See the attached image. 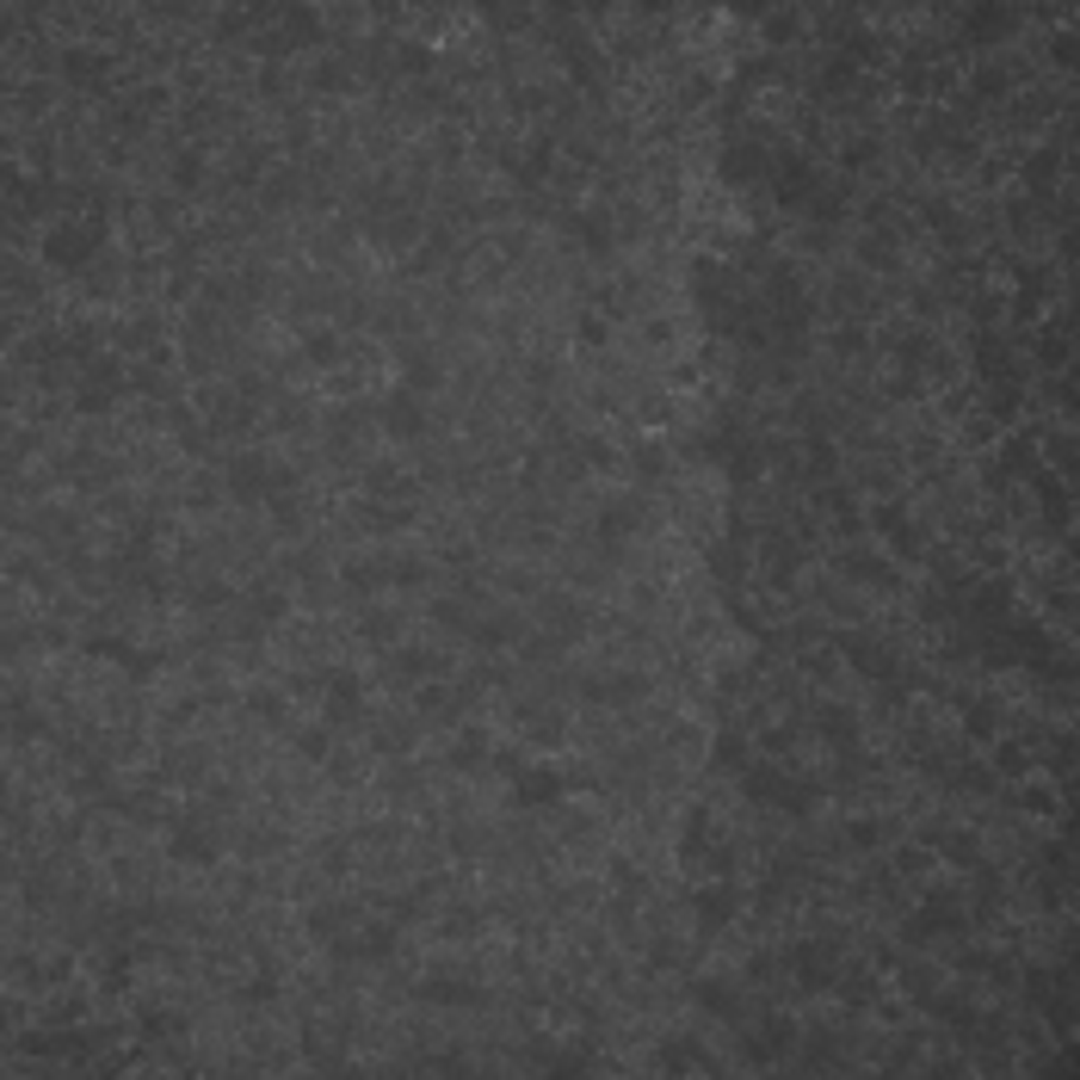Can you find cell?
<instances>
[{
	"instance_id": "7402d4cb",
	"label": "cell",
	"mask_w": 1080,
	"mask_h": 1080,
	"mask_svg": "<svg viewBox=\"0 0 1080 1080\" xmlns=\"http://www.w3.org/2000/svg\"><path fill=\"white\" fill-rule=\"evenodd\" d=\"M241 698H247V710H253L260 722H272V729H285L290 722V698L285 692H272V685H247Z\"/></svg>"
},
{
	"instance_id": "7a4b0ae2",
	"label": "cell",
	"mask_w": 1080,
	"mask_h": 1080,
	"mask_svg": "<svg viewBox=\"0 0 1080 1080\" xmlns=\"http://www.w3.org/2000/svg\"><path fill=\"white\" fill-rule=\"evenodd\" d=\"M377 426H383V438H396V445H420L433 420H426L414 389H389V396L377 401Z\"/></svg>"
},
{
	"instance_id": "8fae6325",
	"label": "cell",
	"mask_w": 1080,
	"mask_h": 1080,
	"mask_svg": "<svg viewBox=\"0 0 1080 1080\" xmlns=\"http://www.w3.org/2000/svg\"><path fill=\"white\" fill-rule=\"evenodd\" d=\"M346 352H352V340L340 327H309L303 334V364H315V371H340Z\"/></svg>"
},
{
	"instance_id": "44dd1931",
	"label": "cell",
	"mask_w": 1080,
	"mask_h": 1080,
	"mask_svg": "<svg viewBox=\"0 0 1080 1080\" xmlns=\"http://www.w3.org/2000/svg\"><path fill=\"white\" fill-rule=\"evenodd\" d=\"M803 25H809L803 13H766V20H759V38H766V57H778V50H791V44L803 38Z\"/></svg>"
},
{
	"instance_id": "277c9868",
	"label": "cell",
	"mask_w": 1080,
	"mask_h": 1080,
	"mask_svg": "<svg viewBox=\"0 0 1080 1080\" xmlns=\"http://www.w3.org/2000/svg\"><path fill=\"white\" fill-rule=\"evenodd\" d=\"M569 796V772H556V766H519L512 772V803L519 809H556Z\"/></svg>"
},
{
	"instance_id": "8992f818",
	"label": "cell",
	"mask_w": 1080,
	"mask_h": 1080,
	"mask_svg": "<svg viewBox=\"0 0 1080 1080\" xmlns=\"http://www.w3.org/2000/svg\"><path fill=\"white\" fill-rule=\"evenodd\" d=\"M57 75L69 80V87H105V75H112V50H94V44H62L57 50Z\"/></svg>"
},
{
	"instance_id": "8d00e7d4",
	"label": "cell",
	"mask_w": 1080,
	"mask_h": 1080,
	"mask_svg": "<svg viewBox=\"0 0 1080 1080\" xmlns=\"http://www.w3.org/2000/svg\"><path fill=\"white\" fill-rule=\"evenodd\" d=\"M359 636H371V643H389V636H401V611H364V618H359Z\"/></svg>"
},
{
	"instance_id": "9a60e30c",
	"label": "cell",
	"mask_w": 1080,
	"mask_h": 1080,
	"mask_svg": "<svg viewBox=\"0 0 1080 1080\" xmlns=\"http://www.w3.org/2000/svg\"><path fill=\"white\" fill-rule=\"evenodd\" d=\"M1013 25H1019V13H1006V7H969V13H964L969 44H1001Z\"/></svg>"
},
{
	"instance_id": "603a6c76",
	"label": "cell",
	"mask_w": 1080,
	"mask_h": 1080,
	"mask_svg": "<svg viewBox=\"0 0 1080 1080\" xmlns=\"http://www.w3.org/2000/svg\"><path fill=\"white\" fill-rule=\"evenodd\" d=\"M877 161H883V142H877V136H853V142H840V179L871 173Z\"/></svg>"
},
{
	"instance_id": "30bf717a",
	"label": "cell",
	"mask_w": 1080,
	"mask_h": 1080,
	"mask_svg": "<svg viewBox=\"0 0 1080 1080\" xmlns=\"http://www.w3.org/2000/svg\"><path fill=\"white\" fill-rule=\"evenodd\" d=\"M735 778H741V796H747V803H759V809H778V803H784V791H791V778L778 772V766H759V759H747Z\"/></svg>"
},
{
	"instance_id": "4dcf8cb0",
	"label": "cell",
	"mask_w": 1080,
	"mask_h": 1080,
	"mask_svg": "<svg viewBox=\"0 0 1080 1080\" xmlns=\"http://www.w3.org/2000/svg\"><path fill=\"white\" fill-rule=\"evenodd\" d=\"M297 754H303L309 766H327V759H334V729H327V722H309L303 735H297Z\"/></svg>"
},
{
	"instance_id": "836d02e7",
	"label": "cell",
	"mask_w": 1080,
	"mask_h": 1080,
	"mask_svg": "<svg viewBox=\"0 0 1080 1080\" xmlns=\"http://www.w3.org/2000/svg\"><path fill=\"white\" fill-rule=\"evenodd\" d=\"M309 87H315V94H346V87H352V75H346V62L327 57V62H315V69H309Z\"/></svg>"
},
{
	"instance_id": "e575fe53",
	"label": "cell",
	"mask_w": 1080,
	"mask_h": 1080,
	"mask_svg": "<svg viewBox=\"0 0 1080 1080\" xmlns=\"http://www.w3.org/2000/svg\"><path fill=\"white\" fill-rule=\"evenodd\" d=\"M112 401H117V389H105V383H80L75 389V414H112Z\"/></svg>"
},
{
	"instance_id": "4fadbf2b",
	"label": "cell",
	"mask_w": 1080,
	"mask_h": 1080,
	"mask_svg": "<svg viewBox=\"0 0 1080 1080\" xmlns=\"http://www.w3.org/2000/svg\"><path fill=\"white\" fill-rule=\"evenodd\" d=\"M241 618H253V624H285V618H290V593H285V587H272V581L247 587Z\"/></svg>"
},
{
	"instance_id": "ab89813d",
	"label": "cell",
	"mask_w": 1080,
	"mask_h": 1080,
	"mask_svg": "<svg viewBox=\"0 0 1080 1080\" xmlns=\"http://www.w3.org/2000/svg\"><path fill=\"white\" fill-rule=\"evenodd\" d=\"M927 865H932V846H902L895 853V871L902 877H927Z\"/></svg>"
},
{
	"instance_id": "ffe728a7",
	"label": "cell",
	"mask_w": 1080,
	"mask_h": 1080,
	"mask_svg": "<svg viewBox=\"0 0 1080 1080\" xmlns=\"http://www.w3.org/2000/svg\"><path fill=\"white\" fill-rule=\"evenodd\" d=\"M624 463H630L636 475H643V482H661V475L673 470V457H667V445H661V438H636V445L624 451Z\"/></svg>"
},
{
	"instance_id": "5b68a950",
	"label": "cell",
	"mask_w": 1080,
	"mask_h": 1080,
	"mask_svg": "<svg viewBox=\"0 0 1080 1080\" xmlns=\"http://www.w3.org/2000/svg\"><path fill=\"white\" fill-rule=\"evenodd\" d=\"M223 488L228 500H272V463L260 451H235L223 463Z\"/></svg>"
},
{
	"instance_id": "cb8c5ba5",
	"label": "cell",
	"mask_w": 1080,
	"mask_h": 1080,
	"mask_svg": "<svg viewBox=\"0 0 1080 1080\" xmlns=\"http://www.w3.org/2000/svg\"><path fill=\"white\" fill-rule=\"evenodd\" d=\"M167 179H173V191H198L204 186V149H173Z\"/></svg>"
},
{
	"instance_id": "484cf974",
	"label": "cell",
	"mask_w": 1080,
	"mask_h": 1080,
	"mask_svg": "<svg viewBox=\"0 0 1080 1080\" xmlns=\"http://www.w3.org/2000/svg\"><path fill=\"white\" fill-rule=\"evenodd\" d=\"M853 260H858V272H895V260H902V253H895L890 235H865Z\"/></svg>"
},
{
	"instance_id": "52a82bcc",
	"label": "cell",
	"mask_w": 1080,
	"mask_h": 1080,
	"mask_svg": "<svg viewBox=\"0 0 1080 1080\" xmlns=\"http://www.w3.org/2000/svg\"><path fill=\"white\" fill-rule=\"evenodd\" d=\"M692 1001H698L704 1013H717L722 1025H741V1019H747V994H741L735 982H722V976H704V982H692Z\"/></svg>"
},
{
	"instance_id": "2e32d148",
	"label": "cell",
	"mask_w": 1080,
	"mask_h": 1080,
	"mask_svg": "<svg viewBox=\"0 0 1080 1080\" xmlns=\"http://www.w3.org/2000/svg\"><path fill=\"white\" fill-rule=\"evenodd\" d=\"M167 858H179V865H216V840L204 834V828H191V821H179L167 840Z\"/></svg>"
},
{
	"instance_id": "f546056e",
	"label": "cell",
	"mask_w": 1080,
	"mask_h": 1080,
	"mask_svg": "<svg viewBox=\"0 0 1080 1080\" xmlns=\"http://www.w3.org/2000/svg\"><path fill=\"white\" fill-rule=\"evenodd\" d=\"M969 562H976V574H1006L1013 550H1006L1001 537H976V544H969Z\"/></svg>"
},
{
	"instance_id": "ac0fdd59",
	"label": "cell",
	"mask_w": 1080,
	"mask_h": 1080,
	"mask_svg": "<svg viewBox=\"0 0 1080 1080\" xmlns=\"http://www.w3.org/2000/svg\"><path fill=\"white\" fill-rule=\"evenodd\" d=\"M414 994L420 1001H433V1006H482V994H475L470 982H457V976H426Z\"/></svg>"
},
{
	"instance_id": "74e56055",
	"label": "cell",
	"mask_w": 1080,
	"mask_h": 1080,
	"mask_svg": "<svg viewBox=\"0 0 1080 1080\" xmlns=\"http://www.w3.org/2000/svg\"><path fill=\"white\" fill-rule=\"evenodd\" d=\"M865 346H871L865 322H840L834 327V352H840V359H865Z\"/></svg>"
},
{
	"instance_id": "1f68e13d",
	"label": "cell",
	"mask_w": 1080,
	"mask_h": 1080,
	"mask_svg": "<svg viewBox=\"0 0 1080 1080\" xmlns=\"http://www.w3.org/2000/svg\"><path fill=\"white\" fill-rule=\"evenodd\" d=\"M322 38V13H309V7H297V13H285V44L297 50V44H315Z\"/></svg>"
},
{
	"instance_id": "83f0119b",
	"label": "cell",
	"mask_w": 1080,
	"mask_h": 1080,
	"mask_svg": "<svg viewBox=\"0 0 1080 1080\" xmlns=\"http://www.w3.org/2000/svg\"><path fill=\"white\" fill-rule=\"evenodd\" d=\"M710 759H717V772H729V778H735L741 766L754 759V754H747V735H735V729H722V735H717V747H710Z\"/></svg>"
},
{
	"instance_id": "5bb4252c",
	"label": "cell",
	"mask_w": 1080,
	"mask_h": 1080,
	"mask_svg": "<svg viewBox=\"0 0 1080 1080\" xmlns=\"http://www.w3.org/2000/svg\"><path fill=\"white\" fill-rule=\"evenodd\" d=\"M988 747H994V766H988L994 778H1013V784H1019V778L1038 772V747H1031V741H988Z\"/></svg>"
},
{
	"instance_id": "d6a6232c",
	"label": "cell",
	"mask_w": 1080,
	"mask_h": 1080,
	"mask_svg": "<svg viewBox=\"0 0 1080 1080\" xmlns=\"http://www.w3.org/2000/svg\"><path fill=\"white\" fill-rule=\"evenodd\" d=\"M574 340L587 346V352H606V346H611V322L587 309V315H574Z\"/></svg>"
},
{
	"instance_id": "3957f363",
	"label": "cell",
	"mask_w": 1080,
	"mask_h": 1080,
	"mask_svg": "<svg viewBox=\"0 0 1080 1080\" xmlns=\"http://www.w3.org/2000/svg\"><path fill=\"white\" fill-rule=\"evenodd\" d=\"M692 914H698V939H722L741 920V890L735 883H704V890H692Z\"/></svg>"
},
{
	"instance_id": "e0dca14e",
	"label": "cell",
	"mask_w": 1080,
	"mask_h": 1080,
	"mask_svg": "<svg viewBox=\"0 0 1080 1080\" xmlns=\"http://www.w3.org/2000/svg\"><path fill=\"white\" fill-rule=\"evenodd\" d=\"M389 667H396V673H408V680H420V685L445 680V655H438V648H420V643L396 648V655H389Z\"/></svg>"
},
{
	"instance_id": "d4e9b609",
	"label": "cell",
	"mask_w": 1080,
	"mask_h": 1080,
	"mask_svg": "<svg viewBox=\"0 0 1080 1080\" xmlns=\"http://www.w3.org/2000/svg\"><path fill=\"white\" fill-rule=\"evenodd\" d=\"M401 69L408 80H426L438 69V57H433V44H420V38H408V44H396V57H389Z\"/></svg>"
},
{
	"instance_id": "6da1fadb",
	"label": "cell",
	"mask_w": 1080,
	"mask_h": 1080,
	"mask_svg": "<svg viewBox=\"0 0 1080 1080\" xmlns=\"http://www.w3.org/2000/svg\"><path fill=\"white\" fill-rule=\"evenodd\" d=\"M99 241H105V235H99L87 216H80V223H75V216H57V223L44 228L38 253H44V265H57V272H87V265H94V253H99Z\"/></svg>"
},
{
	"instance_id": "f35d334b",
	"label": "cell",
	"mask_w": 1080,
	"mask_h": 1080,
	"mask_svg": "<svg viewBox=\"0 0 1080 1080\" xmlns=\"http://www.w3.org/2000/svg\"><path fill=\"white\" fill-rule=\"evenodd\" d=\"M759 747H766V754H772V759H784V754H791V747H796V722H772V729H766V735H759Z\"/></svg>"
},
{
	"instance_id": "ba28073f",
	"label": "cell",
	"mask_w": 1080,
	"mask_h": 1080,
	"mask_svg": "<svg viewBox=\"0 0 1080 1080\" xmlns=\"http://www.w3.org/2000/svg\"><path fill=\"white\" fill-rule=\"evenodd\" d=\"M766 161H772V149H759V142H729L717 173H722V186H754V179H766Z\"/></svg>"
},
{
	"instance_id": "d6986e66",
	"label": "cell",
	"mask_w": 1080,
	"mask_h": 1080,
	"mask_svg": "<svg viewBox=\"0 0 1080 1080\" xmlns=\"http://www.w3.org/2000/svg\"><path fill=\"white\" fill-rule=\"evenodd\" d=\"M1068 359H1075V346H1068V334H1062V327L1031 334V364H1038V371H1068Z\"/></svg>"
},
{
	"instance_id": "f1b7e54d",
	"label": "cell",
	"mask_w": 1080,
	"mask_h": 1080,
	"mask_svg": "<svg viewBox=\"0 0 1080 1080\" xmlns=\"http://www.w3.org/2000/svg\"><path fill=\"white\" fill-rule=\"evenodd\" d=\"M883 834H890V821H877V816H853V821H846V846H853V853H877V846H883Z\"/></svg>"
},
{
	"instance_id": "4316f807",
	"label": "cell",
	"mask_w": 1080,
	"mask_h": 1080,
	"mask_svg": "<svg viewBox=\"0 0 1080 1080\" xmlns=\"http://www.w3.org/2000/svg\"><path fill=\"white\" fill-rule=\"evenodd\" d=\"M1019 809L1025 816H1062L1056 784H1038V778H1019Z\"/></svg>"
},
{
	"instance_id": "9c48e42d",
	"label": "cell",
	"mask_w": 1080,
	"mask_h": 1080,
	"mask_svg": "<svg viewBox=\"0 0 1080 1080\" xmlns=\"http://www.w3.org/2000/svg\"><path fill=\"white\" fill-rule=\"evenodd\" d=\"M630 531H643V494H630V500H611V507H599V519H593V537L599 544H624Z\"/></svg>"
},
{
	"instance_id": "60d3db41",
	"label": "cell",
	"mask_w": 1080,
	"mask_h": 1080,
	"mask_svg": "<svg viewBox=\"0 0 1080 1080\" xmlns=\"http://www.w3.org/2000/svg\"><path fill=\"white\" fill-rule=\"evenodd\" d=\"M241 1001H253V1006L278 1001V982H272V969H260V976H253V982H241Z\"/></svg>"
},
{
	"instance_id": "7c38bea8",
	"label": "cell",
	"mask_w": 1080,
	"mask_h": 1080,
	"mask_svg": "<svg viewBox=\"0 0 1080 1080\" xmlns=\"http://www.w3.org/2000/svg\"><path fill=\"white\" fill-rule=\"evenodd\" d=\"M816 735L834 747V754H853L858 747V717L840 710V704H816Z\"/></svg>"
},
{
	"instance_id": "d590c367",
	"label": "cell",
	"mask_w": 1080,
	"mask_h": 1080,
	"mask_svg": "<svg viewBox=\"0 0 1080 1080\" xmlns=\"http://www.w3.org/2000/svg\"><path fill=\"white\" fill-rule=\"evenodd\" d=\"M340 927H346V908H340V902H327V908L309 914V939H322V945H334V939H340Z\"/></svg>"
}]
</instances>
